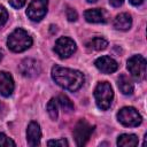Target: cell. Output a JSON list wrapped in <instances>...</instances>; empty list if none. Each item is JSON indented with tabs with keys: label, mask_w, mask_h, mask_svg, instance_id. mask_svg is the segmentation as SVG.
Segmentation results:
<instances>
[{
	"label": "cell",
	"mask_w": 147,
	"mask_h": 147,
	"mask_svg": "<svg viewBox=\"0 0 147 147\" xmlns=\"http://www.w3.org/2000/svg\"><path fill=\"white\" fill-rule=\"evenodd\" d=\"M52 78L59 86L72 92L79 90L85 80V77L80 71L60 65H54L52 68Z\"/></svg>",
	"instance_id": "obj_1"
},
{
	"label": "cell",
	"mask_w": 147,
	"mask_h": 147,
	"mask_svg": "<svg viewBox=\"0 0 147 147\" xmlns=\"http://www.w3.org/2000/svg\"><path fill=\"white\" fill-rule=\"evenodd\" d=\"M7 45L10 51H13L15 53H20V52H23L31 47L32 38L25 30L18 28V29L14 30L8 36Z\"/></svg>",
	"instance_id": "obj_2"
},
{
	"label": "cell",
	"mask_w": 147,
	"mask_h": 147,
	"mask_svg": "<svg viewBox=\"0 0 147 147\" xmlns=\"http://www.w3.org/2000/svg\"><path fill=\"white\" fill-rule=\"evenodd\" d=\"M94 98L96 106L101 110H107L114 99V91L108 82H100L94 90Z\"/></svg>",
	"instance_id": "obj_3"
},
{
	"label": "cell",
	"mask_w": 147,
	"mask_h": 147,
	"mask_svg": "<svg viewBox=\"0 0 147 147\" xmlns=\"http://www.w3.org/2000/svg\"><path fill=\"white\" fill-rule=\"evenodd\" d=\"M127 70L136 80H142L146 77V60L141 55H133L127 60Z\"/></svg>",
	"instance_id": "obj_4"
},
{
	"label": "cell",
	"mask_w": 147,
	"mask_h": 147,
	"mask_svg": "<svg viewBox=\"0 0 147 147\" xmlns=\"http://www.w3.org/2000/svg\"><path fill=\"white\" fill-rule=\"evenodd\" d=\"M117 118L125 126H138L142 121L141 115L133 107H123L118 111Z\"/></svg>",
	"instance_id": "obj_5"
},
{
	"label": "cell",
	"mask_w": 147,
	"mask_h": 147,
	"mask_svg": "<svg viewBox=\"0 0 147 147\" xmlns=\"http://www.w3.org/2000/svg\"><path fill=\"white\" fill-rule=\"evenodd\" d=\"M93 131L94 126L88 124L85 119H79L74 129V138L76 140L77 146H84L88 141Z\"/></svg>",
	"instance_id": "obj_6"
},
{
	"label": "cell",
	"mask_w": 147,
	"mask_h": 147,
	"mask_svg": "<svg viewBox=\"0 0 147 147\" xmlns=\"http://www.w3.org/2000/svg\"><path fill=\"white\" fill-rule=\"evenodd\" d=\"M54 51L61 59H67L76 52V42L69 37H60L55 41Z\"/></svg>",
	"instance_id": "obj_7"
},
{
	"label": "cell",
	"mask_w": 147,
	"mask_h": 147,
	"mask_svg": "<svg viewBox=\"0 0 147 147\" xmlns=\"http://www.w3.org/2000/svg\"><path fill=\"white\" fill-rule=\"evenodd\" d=\"M48 0H32L26 9V15L31 21L39 22L47 13Z\"/></svg>",
	"instance_id": "obj_8"
},
{
	"label": "cell",
	"mask_w": 147,
	"mask_h": 147,
	"mask_svg": "<svg viewBox=\"0 0 147 147\" xmlns=\"http://www.w3.org/2000/svg\"><path fill=\"white\" fill-rule=\"evenodd\" d=\"M18 69H20V72L24 77H28V78L36 77L41 71V68H40L39 62L37 60H33V59H24L20 63Z\"/></svg>",
	"instance_id": "obj_9"
},
{
	"label": "cell",
	"mask_w": 147,
	"mask_h": 147,
	"mask_svg": "<svg viewBox=\"0 0 147 147\" xmlns=\"http://www.w3.org/2000/svg\"><path fill=\"white\" fill-rule=\"evenodd\" d=\"M94 64L103 74H111V72H115L118 69L117 62L114 59H111L110 56H106V55L98 57L95 60Z\"/></svg>",
	"instance_id": "obj_10"
},
{
	"label": "cell",
	"mask_w": 147,
	"mask_h": 147,
	"mask_svg": "<svg viewBox=\"0 0 147 147\" xmlns=\"http://www.w3.org/2000/svg\"><path fill=\"white\" fill-rule=\"evenodd\" d=\"M14 92V80L9 72L0 71V94L9 96Z\"/></svg>",
	"instance_id": "obj_11"
},
{
	"label": "cell",
	"mask_w": 147,
	"mask_h": 147,
	"mask_svg": "<svg viewBox=\"0 0 147 147\" xmlns=\"http://www.w3.org/2000/svg\"><path fill=\"white\" fill-rule=\"evenodd\" d=\"M41 130L37 122H30L26 130V140L30 146H38L40 144Z\"/></svg>",
	"instance_id": "obj_12"
},
{
	"label": "cell",
	"mask_w": 147,
	"mask_h": 147,
	"mask_svg": "<svg viewBox=\"0 0 147 147\" xmlns=\"http://www.w3.org/2000/svg\"><path fill=\"white\" fill-rule=\"evenodd\" d=\"M85 20L90 23H106L107 22V11L105 9L94 8L87 9L84 13Z\"/></svg>",
	"instance_id": "obj_13"
},
{
	"label": "cell",
	"mask_w": 147,
	"mask_h": 147,
	"mask_svg": "<svg viewBox=\"0 0 147 147\" xmlns=\"http://www.w3.org/2000/svg\"><path fill=\"white\" fill-rule=\"evenodd\" d=\"M132 25V17L127 13H121L118 14L114 20V28L117 30H129Z\"/></svg>",
	"instance_id": "obj_14"
},
{
	"label": "cell",
	"mask_w": 147,
	"mask_h": 147,
	"mask_svg": "<svg viewBox=\"0 0 147 147\" xmlns=\"http://www.w3.org/2000/svg\"><path fill=\"white\" fill-rule=\"evenodd\" d=\"M117 85L119 91L125 95H131L133 93V83L126 75H121L117 79Z\"/></svg>",
	"instance_id": "obj_15"
},
{
	"label": "cell",
	"mask_w": 147,
	"mask_h": 147,
	"mask_svg": "<svg viewBox=\"0 0 147 147\" xmlns=\"http://www.w3.org/2000/svg\"><path fill=\"white\" fill-rule=\"evenodd\" d=\"M108 46V41L102 38V37H95V38H92L90 39L87 42H86V47L88 51H92V52H98V51H103L106 49Z\"/></svg>",
	"instance_id": "obj_16"
},
{
	"label": "cell",
	"mask_w": 147,
	"mask_h": 147,
	"mask_svg": "<svg viewBox=\"0 0 147 147\" xmlns=\"http://www.w3.org/2000/svg\"><path fill=\"white\" fill-rule=\"evenodd\" d=\"M117 145L121 147H133L138 145V137L136 134H121L117 139Z\"/></svg>",
	"instance_id": "obj_17"
},
{
	"label": "cell",
	"mask_w": 147,
	"mask_h": 147,
	"mask_svg": "<svg viewBox=\"0 0 147 147\" xmlns=\"http://www.w3.org/2000/svg\"><path fill=\"white\" fill-rule=\"evenodd\" d=\"M47 113L52 119H56L59 116V102L57 99H51L47 103Z\"/></svg>",
	"instance_id": "obj_18"
},
{
	"label": "cell",
	"mask_w": 147,
	"mask_h": 147,
	"mask_svg": "<svg viewBox=\"0 0 147 147\" xmlns=\"http://www.w3.org/2000/svg\"><path fill=\"white\" fill-rule=\"evenodd\" d=\"M56 99H57V102L60 103V106H61L67 113H70V111L74 110V105H72V102L70 101V99H69L67 95L60 94Z\"/></svg>",
	"instance_id": "obj_19"
},
{
	"label": "cell",
	"mask_w": 147,
	"mask_h": 147,
	"mask_svg": "<svg viewBox=\"0 0 147 147\" xmlns=\"http://www.w3.org/2000/svg\"><path fill=\"white\" fill-rule=\"evenodd\" d=\"M0 146H2V147L16 146V144H15L10 138H8L5 133H0Z\"/></svg>",
	"instance_id": "obj_20"
},
{
	"label": "cell",
	"mask_w": 147,
	"mask_h": 147,
	"mask_svg": "<svg viewBox=\"0 0 147 147\" xmlns=\"http://www.w3.org/2000/svg\"><path fill=\"white\" fill-rule=\"evenodd\" d=\"M47 145L48 146H60V147H64V146L67 147V146H69L68 141L64 138H61V139H57V140H49L47 142Z\"/></svg>",
	"instance_id": "obj_21"
},
{
	"label": "cell",
	"mask_w": 147,
	"mask_h": 147,
	"mask_svg": "<svg viewBox=\"0 0 147 147\" xmlns=\"http://www.w3.org/2000/svg\"><path fill=\"white\" fill-rule=\"evenodd\" d=\"M8 20V13L3 6H0V28L7 22Z\"/></svg>",
	"instance_id": "obj_22"
},
{
	"label": "cell",
	"mask_w": 147,
	"mask_h": 147,
	"mask_svg": "<svg viewBox=\"0 0 147 147\" xmlns=\"http://www.w3.org/2000/svg\"><path fill=\"white\" fill-rule=\"evenodd\" d=\"M77 11L75 10V9H72V8H70V7H68L67 8V18H68V21H70V22H75L76 20H77Z\"/></svg>",
	"instance_id": "obj_23"
},
{
	"label": "cell",
	"mask_w": 147,
	"mask_h": 147,
	"mask_svg": "<svg viewBox=\"0 0 147 147\" xmlns=\"http://www.w3.org/2000/svg\"><path fill=\"white\" fill-rule=\"evenodd\" d=\"M25 2H26V0H9L10 6L14 7V8H16V9L22 8L25 5Z\"/></svg>",
	"instance_id": "obj_24"
},
{
	"label": "cell",
	"mask_w": 147,
	"mask_h": 147,
	"mask_svg": "<svg viewBox=\"0 0 147 147\" xmlns=\"http://www.w3.org/2000/svg\"><path fill=\"white\" fill-rule=\"evenodd\" d=\"M123 1H124V0H109L110 5H111L113 7H119V6H122V5H123Z\"/></svg>",
	"instance_id": "obj_25"
},
{
	"label": "cell",
	"mask_w": 147,
	"mask_h": 147,
	"mask_svg": "<svg viewBox=\"0 0 147 147\" xmlns=\"http://www.w3.org/2000/svg\"><path fill=\"white\" fill-rule=\"evenodd\" d=\"M130 2H131V5H133V6H139V5H141L142 2H144V0H129Z\"/></svg>",
	"instance_id": "obj_26"
},
{
	"label": "cell",
	"mask_w": 147,
	"mask_h": 147,
	"mask_svg": "<svg viewBox=\"0 0 147 147\" xmlns=\"http://www.w3.org/2000/svg\"><path fill=\"white\" fill-rule=\"evenodd\" d=\"M98 0H87V2H90V3H94V2H96Z\"/></svg>",
	"instance_id": "obj_27"
},
{
	"label": "cell",
	"mask_w": 147,
	"mask_h": 147,
	"mask_svg": "<svg viewBox=\"0 0 147 147\" xmlns=\"http://www.w3.org/2000/svg\"><path fill=\"white\" fill-rule=\"evenodd\" d=\"M2 56H3V53H2V51L0 49V61H1V59H2Z\"/></svg>",
	"instance_id": "obj_28"
}]
</instances>
